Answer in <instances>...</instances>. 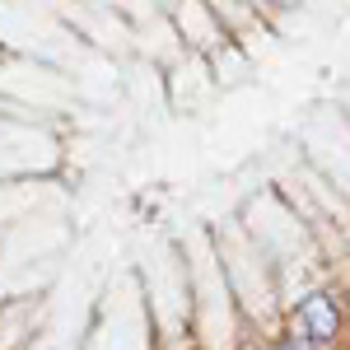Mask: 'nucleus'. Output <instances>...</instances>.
<instances>
[{
	"label": "nucleus",
	"instance_id": "2",
	"mask_svg": "<svg viewBox=\"0 0 350 350\" xmlns=\"http://www.w3.org/2000/svg\"><path fill=\"white\" fill-rule=\"evenodd\" d=\"M275 350H323V346H318V341H313L304 327H295L290 336H280V346H275Z\"/></svg>",
	"mask_w": 350,
	"mask_h": 350
},
{
	"label": "nucleus",
	"instance_id": "1",
	"mask_svg": "<svg viewBox=\"0 0 350 350\" xmlns=\"http://www.w3.org/2000/svg\"><path fill=\"white\" fill-rule=\"evenodd\" d=\"M299 327L318 341V346H336V336H341V308H336V299L332 295H308L304 299V308H299Z\"/></svg>",
	"mask_w": 350,
	"mask_h": 350
}]
</instances>
